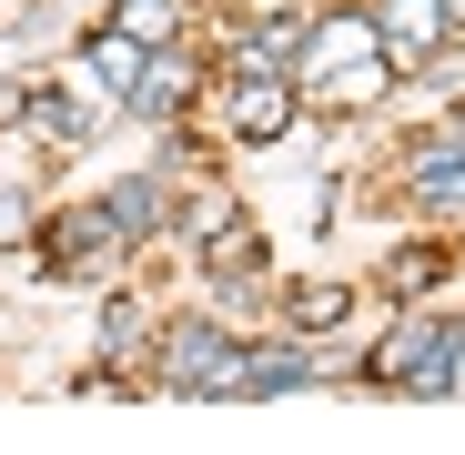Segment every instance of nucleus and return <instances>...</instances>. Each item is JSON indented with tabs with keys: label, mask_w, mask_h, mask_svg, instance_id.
<instances>
[{
	"label": "nucleus",
	"mask_w": 465,
	"mask_h": 455,
	"mask_svg": "<svg viewBox=\"0 0 465 455\" xmlns=\"http://www.w3.org/2000/svg\"><path fill=\"white\" fill-rule=\"evenodd\" d=\"M455 324H395L374 344V385H405V395H445L455 385Z\"/></svg>",
	"instance_id": "nucleus-1"
},
{
	"label": "nucleus",
	"mask_w": 465,
	"mask_h": 455,
	"mask_svg": "<svg viewBox=\"0 0 465 455\" xmlns=\"http://www.w3.org/2000/svg\"><path fill=\"white\" fill-rule=\"evenodd\" d=\"M374 31H384V61H395V71H415V61H435V51H445L455 0H384V11H374Z\"/></svg>",
	"instance_id": "nucleus-2"
},
{
	"label": "nucleus",
	"mask_w": 465,
	"mask_h": 455,
	"mask_svg": "<svg viewBox=\"0 0 465 455\" xmlns=\"http://www.w3.org/2000/svg\"><path fill=\"white\" fill-rule=\"evenodd\" d=\"M193 82H203V71H193V51H183V41L142 51V71H132V112H142V122H173V112L193 102Z\"/></svg>",
	"instance_id": "nucleus-3"
},
{
	"label": "nucleus",
	"mask_w": 465,
	"mask_h": 455,
	"mask_svg": "<svg viewBox=\"0 0 465 455\" xmlns=\"http://www.w3.org/2000/svg\"><path fill=\"white\" fill-rule=\"evenodd\" d=\"M293 122V92L273 82V71H243V82H223V132H243V142H273Z\"/></svg>",
	"instance_id": "nucleus-4"
},
{
	"label": "nucleus",
	"mask_w": 465,
	"mask_h": 455,
	"mask_svg": "<svg viewBox=\"0 0 465 455\" xmlns=\"http://www.w3.org/2000/svg\"><path fill=\"white\" fill-rule=\"evenodd\" d=\"M223 334L213 324H173V364H163V385H183V395H213V374H223Z\"/></svg>",
	"instance_id": "nucleus-5"
},
{
	"label": "nucleus",
	"mask_w": 465,
	"mask_h": 455,
	"mask_svg": "<svg viewBox=\"0 0 465 455\" xmlns=\"http://www.w3.org/2000/svg\"><path fill=\"white\" fill-rule=\"evenodd\" d=\"M203 273H213V303H243V293L263 283V243H253V233H213V263H203Z\"/></svg>",
	"instance_id": "nucleus-6"
},
{
	"label": "nucleus",
	"mask_w": 465,
	"mask_h": 455,
	"mask_svg": "<svg viewBox=\"0 0 465 455\" xmlns=\"http://www.w3.org/2000/svg\"><path fill=\"white\" fill-rule=\"evenodd\" d=\"M102 203H112V223H122L132 243H142V233H163V223H173V193H163V183H112Z\"/></svg>",
	"instance_id": "nucleus-7"
},
{
	"label": "nucleus",
	"mask_w": 465,
	"mask_h": 455,
	"mask_svg": "<svg viewBox=\"0 0 465 455\" xmlns=\"http://www.w3.org/2000/svg\"><path fill=\"white\" fill-rule=\"evenodd\" d=\"M303 374H314L303 344H263V354H243V395H293Z\"/></svg>",
	"instance_id": "nucleus-8"
},
{
	"label": "nucleus",
	"mask_w": 465,
	"mask_h": 455,
	"mask_svg": "<svg viewBox=\"0 0 465 455\" xmlns=\"http://www.w3.org/2000/svg\"><path fill=\"white\" fill-rule=\"evenodd\" d=\"M283 314H293L303 334H324V324L354 314V293H344V283H293V293H283Z\"/></svg>",
	"instance_id": "nucleus-9"
},
{
	"label": "nucleus",
	"mask_w": 465,
	"mask_h": 455,
	"mask_svg": "<svg viewBox=\"0 0 465 455\" xmlns=\"http://www.w3.org/2000/svg\"><path fill=\"white\" fill-rule=\"evenodd\" d=\"M293 51H303V21H253V31H243V51H232V61H243V71H283Z\"/></svg>",
	"instance_id": "nucleus-10"
},
{
	"label": "nucleus",
	"mask_w": 465,
	"mask_h": 455,
	"mask_svg": "<svg viewBox=\"0 0 465 455\" xmlns=\"http://www.w3.org/2000/svg\"><path fill=\"white\" fill-rule=\"evenodd\" d=\"M21 112H41V132H51V142H92V132H102V112H82L71 92H31Z\"/></svg>",
	"instance_id": "nucleus-11"
},
{
	"label": "nucleus",
	"mask_w": 465,
	"mask_h": 455,
	"mask_svg": "<svg viewBox=\"0 0 465 455\" xmlns=\"http://www.w3.org/2000/svg\"><path fill=\"white\" fill-rule=\"evenodd\" d=\"M142 344H152L142 293H112V314H102V354H142Z\"/></svg>",
	"instance_id": "nucleus-12"
},
{
	"label": "nucleus",
	"mask_w": 465,
	"mask_h": 455,
	"mask_svg": "<svg viewBox=\"0 0 465 455\" xmlns=\"http://www.w3.org/2000/svg\"><path fill=\"white\" fill-rule=\"evenodd\" d=\"M173 21H183V0H122V21H112V31H132L142 51H163V41H173Z\"/></svg>",
	"instance_id": "nucleus-13"
},
{
	"label": "nucleus",
	"mask_w": 465,
	"mask_h": 455,
	"mask_svg": "<svg viewBox=\"0 0 465 455\" xmlns=\"http://www.w3.org/2000/svg\"><path fill=\"white\" fill-rule=\"evenodd\" d=\"M384 283H395V293H435V283H445V253H425V243H405L395 263H384Z\"/></svg>",
	"instance_id": "nucleus-14"
},
{
	"label": "nucleus",
	"mask_w": 465,
	"mask_h": 455,
	"mask_svg": "<svg viewBox=\"0 0 465 455\" xmlns=\"http://www.w3.org/2000/svg\"><path fill=\"white\" fill-rule=\"evenodd\" d=\"M92 71L132 92V71H142V41H132V31H102V41H92Z\"/></svg>",
	"instance_id": "nucleus-15"
},
{
	"label": "nucleus",
	"mask_w": 465,
	"mask_h": 455,
	"mask_svg": "<svg viewBox=\"0 0 465 455\" xmlns=\"http://www.w3.org/2000/svg\"><path fill=\"white\" fill-rule=\"evenodd\" d=\"M183 223H193L203 243H213V233H232V193H193V213H183Z\"/></svg>",
	"instance_id": "nucleus-16"
},
{
	"label": "nucleus",
	"mask_w": 465,
	"mask_h": 455,
	"mask_svg": "<svg viewBox=\"0 0 465 455\" xmlns=\"http://www.w3.org/2000/svg\"><path fill=\"white\" fill-rule=\"evenodd\" d=\"M21 233H31V203H21V193H0V253H11Z\"/></svg>",
	"instance_id": "nucleus-17"
}]
</instances>
